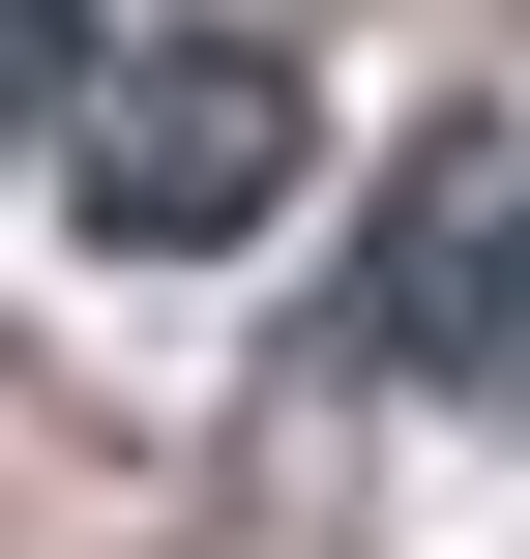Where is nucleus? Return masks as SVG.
<instances>
[{"mask_svg": "<svg viewBox=\"0 0 530 559\" xmlns=\"http://www.w3.org/2000/svg\"><path fill=\"white\" fill-rule=\"evenodd\" d=\"M384 354H530V177H502V147L413 177V236H384Z\"/></svg>", "mask_w": 530, "mask_h": 559, "instance_id": "obj_2", "label": "nucleus"}, {"mask_svg": "<svg viewBox=\"0 0 530 559\" xmlns=\"http://www.w3.org/2000/svg\"><path fill=\"white\" fill-rule=\"evenodd\" d=\"M295 177H325V88H295V29H118V59H89V236H148V265H236Z\"/></svg>", "mask_w": 530, "mask_h": 559, "instance_id": "obj_1", "label": "nucleus"}, {"mask_svg": "<svg viewBox=\"0 0 530 559\" xmlns=\"http://www.w3.org/2000/svg\"><path fill=\"white\" fill-rule=\"evenodd\" d=\"M89 59H118V29H89V0H0V147H30V118H59V88H89Z\"/></svg>", "mask_w": 530, "mask_h": 559, "instance_id": "obj_3", "label": "nucleus"}]
</instances>
